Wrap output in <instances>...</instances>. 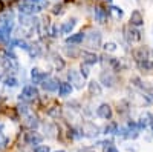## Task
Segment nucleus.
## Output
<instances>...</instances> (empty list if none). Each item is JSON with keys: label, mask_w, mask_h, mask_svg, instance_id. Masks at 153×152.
Returning a JSON list of instances; mask_svg holds the SVG:
<instances>
[{"label": "nucleus", "mask_w": 153, "mask_h": 152, "mask_svg": "<svg viewBox=\"0 0 153 152\" xmlns=\"http://www.w3.org/2000/svg\"><path fill=\"white\" fill-rule=\"evenodd\" d=\"M42 142H43V135L35 132V131H29V132L25 134V143L29 145V146H35L37 148V146L42 145Z\"/></svg>", "instance_id": "423d86ee"}, {"label": "nucleus", "mask_w": 153, "mask_h": 152, "mask_svg": "<svg viewBox=\"0 0 153 152\" xmlns=\"http://www.w3.org/2000/svg\"><path fill=\"white\" fill-rule=\"evenodd\" d=\"M75 25H76V19H69V20H66V22H63V25L60 26V29H61V32L63 34H71L72 31H74V28H75Z\"/></svg>", "instance_id": "5701e85b"}, {"label": "nucleus", "mask_w": 153, "mask_h": 152, "mask_svg": "<svg viewBox=\"0 0 153 152\" xmlns=\"http://www.w3.org/2000/svg\"><path fill=\"white\" fill-rule=\"evenodd\" d=\"M84 40H86V43H87L89 48L95 49V48L101 46V32L100 31H91L84 37Z\"/></svg>", "instance_id": "0eeeda50"}, {"label": "nucleus", "mask_w": 153, "mask_h": 152, "mask_svg": "<svg viewBox=\"0 0 153 152\" xmlns=\"http://www.w3.org/2000/svg\"><path fill=\"white\" fill-rule=\"evenodd\" d=\"M20 25L25 31L32 32L34 29H37V25H38V19L34 16H22L20 14Z\"/></svg>", "instance_id": "20e7f679"}, {"label": "nucleus", "mask_w": 153, "mask_h": 152, "mask_svg": "<svg viewBox=\"0 0 153 152\" xmlns=\"http://www.w3.org/2000/svg\"><path fill=\"white\" fill-rule=\"evenodd\" d=\"M98 83L103 85V86H106V88H113L115 83H117V80H115V75H113L112 72L103 71V72L100 74V82H98Z\"/></svg>", "instance_id": "6e6552de"}, {"label": "nucleus", "mask_w": 153, "mask_h": 152, "mask_svg": "<svg viewBox=\"0 0 153 152\" xmlns=\"http://www.w3.org/2000/svg\"><path fill=\"white\" fill-rule=\"evenodd\" d=\"M60 32H61V29L57 26V25H52V26H51V31H49V34L52 35V37H58V35H60Z\"/></svg>", "instance_id": "58836bf2"}, {"label": "nucleus", "mask_w": 153, "mask_h": 152, "mask_svg": "<svg viewBox=\"0 0 153 152\" xmlns=\"http://www.w3.org/2000/svg\"><path fill=\"white\" fill-rule=\"evenodd\" d=\"M65 51H66V54L69 55V57H76V55H78L80 52H78V51H76V49H71V48H65Z\"/></svg>", "instance_id": "ea45409f"}, {"label": "nucleus", "mask_w": 153, "mask_h": 152, "mask_svg": "<svg viewBox=\"0 0 153 152\" xmlns=\"http://www.w3.org/2000/svg\"><path fill=\"white\" fill-rule=\"evenodd\" d=\"M68 80H69V83L72 85V88H76V89H83V86H84V79H83V75L80 74V71H76V69L68 71Z\"/></svg>", "instance_id": "7ed1b4c3"}, {"label": "nucleus", "mask_w": 153, "mask_h": 152, "mask_svg": "<svg viewBox=\"0 0 153 152\" xmlns=\"http://www.w3.org/2000/svg\"><path fill=\"white\" fill-rule=\"evenodd\" d=\"M117 131H118V124L115 123V121H110L109 124L104 126V134H106V135H110V134L117 135Z\"/></svg>", "instance_id": "cd10ccee"}, {"label": "nucleus", "mask_w": 153, "mask_h": 152, "mask_svg": "<svg viewBox=\"0 0 153 152\" xmlns=\"http://www.w3.org/2000/svg\"><path fill=\"white\" fill-rule=\"evenodd\" d=\"M48 115L52 117V118H58V117L61 115V108H60V106H52V108H49V109H48Z\"/></svg>", "instance_id": "2f4dec72"}, {"label": "nucleus", "mask_w": 153, "mask_h": 152, "mask_svg": "<svg viewBox=\"0 0 153 152\" xmlns=\"http://www.w3.org/2000/svg\"><path fill=\"white\" fill-rule=\"evenodd\" d=\"M3 85L6 88H16L19 85V80L14 77V75H8V77H5V80H3Z\"/></svg>", "instance_id": "c85d7f7f"}, {"label": "nucleus", "mask_w": 153, "mask_h": 152, "mask_svg": "<svg viewBox=\"0 0 153 152\" xmlns=\"http://www.w3.org/2000/svg\"><path fill=\"white\" fill-rule=\"evenodd\" d=\"M76 152H95V149L94 148H80Z\"/></svg>", "instance_id": "37998d69"}, {"label": "nucleus", "mask_w": 153, "mask_h": 152, "mask_svg": "<svg viewBox=\"0 0 153 152\" xmlns=\"http://www.w3.org/2000/svg\"><path fill=\"white\" fill-rule=\"evenodd\" d=\"M81 58H83V63H86V65H89V66L95 65V63H98V60H100V57L95 52H92V51H83Z\"/></svg>", "instance_id": "ddd939ff"}, {"label": "nucleus", "mask_w": 153, "mask_h": 152, "mask_svg": "<svg viewBox=\"0 0 153 152\" xmlns=\"http://www.w3.org/2000/svg\"><path fill=\"white\" fill-rule=\"evenodd\" d=\"M97 115L103 120H110L112 115H113V111L110 108L109 103H101L98 108H97Z\"/></svg>", "instance_id": "1a4fd4ad"}, {"label": "nucleus", "mask_w": 153, "mask_h": 152, "mask_svg": "<svg viewBox=\"0 0 153 152\" xmlns=\"http://www.w3.org/2000/svg\"><path fill=\"white\" fill-rule=\"evenodd\" d=\"M94 16H95L97 22H100V23H106V22H107V17H109V11H106L104 8H101V6H95V9H94Z\"/></svg>", "instance_id": "aec40b11"}, {"label": "nucleus", "mask_w": 153, "mask_h": 152, "mask_svg": "<svg viewBox=\"0 0 153 152\" xmlns=\"http://www.w3.org/2000/svg\"><path fill=\"white\" fill-rule=\"evenodd\" d=\"M65 12V6H63L61 3H57V5H54V8H52V14H55V16H60V14H63Z\"/></svg>", "instance_id": "4c0bfd02"}, {"label": "nucleus", "mask_w": 153, "mask_h": 152, "mask_svg": "<svg viewBox=\"0 0 153 152\" xmlns=\"http://www.w3.org/2000/svg\"><path fill=\"white\" fill-rule=\"evenodd\" d=\"M80 69H81V71H80V74L83 75V79L89 77V74H91V66L86 65V63H81V68H80Z\"/></svg>", "instance_id": "c9c22d12"}, {"label": "nucleus", "mask_w": 153, "mask_h": 152, "mask_svg": "<svg viewBox=\"0 0 153 152\" xmlns=\"http://www.w3.org/2000/svg\"><path fill=\"white\" fill-rule=\"evenodd\" d=\"M103 152H118V149L115 148L113 145H110V146H106V148H103Z\"/></svg>", "instance_id": "79ce46f5"}, {"label": "nucleus", "mask_w": 153, "mask_h": 152, "mask_svg": "<svg viewBox=\"0 0 153 152\" xmlns=\"http://www.w3.org/2000/svg\"><path fill=\"white\" fill-rule=\"evenodd\" d=\"M109 12L115 16V19H121V17H123V14H124L123 9H121V8H118V6H110Z\"/></svg>", "instance_id": "72a5a7b5"}, {"label": "nucleus", "mask_w": 153, "mask_h": 152, "mask_svg": "<svg viewBox=\"0 0 153 152\" xmlns=\"http://www.w3.org/2000/svg\"><path fill=\"white\" fill-rule=\"evenodd\" d=\"M52 61H54V65H55L57 71H61L63 68H65V60H63L60 55L54 54V55H52Z\"/></svg>", "instance_id": "7c9ffc66"}, {"label": "nucleus", "mask_w": 153, "mask_h": 152, "mask_svg": "<svg viewBox=\"0 0 153 152\" xmlns=\"http://www.w3.org/2000/svg\"><path fill=\"white\" fill-rule=\"evenodd\" d=\"M0 65L5 71H16L17 69V57L12 52H5L0 55Z\"/></svg>", "instance_id": "f257e3e1"}, {"label": "nucleus", "mask_w": 153, "mask_h": 152, "mask_svg": "<svg viewBox=\"0 0 153 152\" xmlns=\"http://www.w3.org/2000/svg\"><path fill=\"white\" fill-rule=\"evenodd\" d=\"M143 25H144V17H143V14H141L138 9L132 11V14H130V26L139 28V26H143Z\"/></svg>", "instance_id": "dca6fc26"}, {"label": "nucleus", "mask_w": 153, "mask_h": 152, "mask_svg": "<svg viewBox=\"0 0 153 152\" xmlns=\"http://www.w3.org/2000/svg\"><path fill=\"white\" fill-rule=\"evenodd\" d=\"M106 2H109V3H110V2H112V0H106Z\"/></svg>", "instance_id": "49530a36"}, {"label": "nucleus", "mask_w": 153, "mask_h": 152, "mask_svg": "<svg viewBox=\"0 0 153 152\" xmlns=\"http://www.w3.org/2000/svg\"><path fill=\"white\" fill-rule=\"evenodd\" d=\"M19 11H20V14H22V16H34V14H37V12H38L35 5H32V3H26V2L20 3Z\"/></svg>", "instance_id": "2eb2a0df"}, {"label": "nucleus", "mask_w": 153, "mask_h": 152, "mask_svg": "<svg viewBox=\"0 0 153 152\" xmlns=\"http://www.w3.org/2000/svg\"><path fill=\"white\" fill-rule=\"evenodd\" d=\"M38 98V89L34 85H26L23 88V91L20 94V100L23 103H31V101H35Z\"/></svg>", "instance_id": "f03ea898"}, {"label": "nucleus", "mask_w": 153, "mask_h": 152, "mask_svg": "<svg viewBox=\"0 0 153 152\" xmlns=\"http://www.w3.org/2000/svg\"><path fill=\"white\" fill-rule=\"evenodd\" d=\"M74 91V88L69 82H60V86H58V95L60 97H69Z\"/></svg>", "instance_id": "412c9836"}, {"label": "nucleus", "mask_w": 153, "mask_h": 152, "mask_svg": "<svg viewBox=\"0 0 153 152\" xmlns=\"http://www.w3.org/2000/svg\"><path fill=\"white\" fill-rule=\"evenodd\" d=\"M58 86H60V82L57 79H54V77H46L43 80V83H42V88H43L45 91H48V92L58 91Z\"/></svg>", "instance_id": "9b49d317"}, {"label": "nucleus", "mask_w": 153, "mask_h": 152, "mask_svg": "<svg viewBox=\"0 0 153 152\" xmlns=\"http://www.w3.org/2000/svg\"><path fill=\"white\" fill-rule=\"evenodd\" d=\"M136 65H138V68L141 69V71H150V69H153V63L150 61V58H147V60H139V61H136Z\"/></svg>", "instance_id": "bb28decb"}, {"label": "nucleus", "mask_w": 153, "mask_h": 152, "mask_svg": "<svg viewBox=\"0 0 153 152\" xmlns=\"http://www.w3.org/2000/svg\"><path fill=\"white\" fill-rule=\"evenodd\" d=\"M81 131H83V137H89V138H95L100 134V128L92 121H84L81 126Z\"/></svg>", "instance_id": "39448f33"}, {"label": "nucleus", "mask_w": 153, "mask_h": 152, "mask_svg": "<svg viewBox=\"0 0 153 152\" xmlns=\"http://www.w3.org/2000/svg\"><path fill=\"white\" fill-rule=\"evenodd\" d=\"M107 63H109V66L113 69V71H121V60L120 58H117V57H107V60H106Z\"/></svg>", "instance_id": "393cba45"}, {"label": "nucleus", "mask_w": 153, "mask_h": 152, "mask_svg": "<svg viewBox=\"0 0 153 152\" xmlns=\"http://www.w3.org/2000/svg\"><path fill=\"white\" fill-rule=\"evenodd\" d=\"M133 57H135V61H139V60H147L149 58V51L147 48H138V49H133Z\"/></svg>", "instance_id": "b1692460"}, {"label": "nucleus", "mask_w": 153, "mask_h": 152, "mask_svg": "<svg viewBox=\"0 0 153 152\" xmlns=\"http://www.w3.org/2000/svg\"><path fill=\"white\" fill-rule=\"evenodd\" d=\"M126 37L127 40H129L130 43H135V42H139L141 40V31H139L138 28H133V26H129L126 29Z\"/></svg>", "instance_id": "f8f14e48"}, {"label": "nucleus", "mask_w": 153, "mask_h": 152, "mask_svg": "<svg viewBox=\"0 0 153 152\" xmlns=\"http://www.w3.org/2000/svg\"><path fill=\"white\" fill-rule=\"evenodd\" d=\"M23 124L26 126L29 131H35V129L38 128V124H40V121H38V117L35 115V114L29 112L28 115L23 117Z\"/></svg>", "instance_id": "9d476101"}, {"label": "nucleus", "mask_w": 153, "mask_h": 152, "mask_svg": "<svg viewBox=\"0 0 153 152\" xmlns=\"http://www.w3.org/2000/svg\"><path fill=\"white\" fill-rule=\"evenodd\" d=\"M84 37H86V34H84L83 31H81V32L71 34L68 39H66V43H68V45H80V43H83Z\"/></svg>", "instance_id": "4be33fe9"}, {"label": "nucleus", "mask_w": 153, "mask_h": 152, "mask_svg": "<svg viewBox=\"0 0 153 152\" xmlns=\"http://www.w3.org/2000/svg\"><path fill=\"white\" fill-rule=\"evenodd\" d=\"M55 152H65V151H55Z\"/></svg>", "instance_id": "a18cd8bd"}, {"label": "nucleus", "mask_w": 153, "mask_h": 152, "mask_svg": "<svg viewBox=\"0 0 153 152\" xmlns=\"http://www.w3.org/2000/svg\"><path fill=\"white\" fill-rule=\"evenodd\" d=\"M28 52H29L31 57H38V55H42V46L38 45V43H29Z\"/></svg>", "instance_id": "a878e982"}, {"label": "nucleus", "mask_w": 153, "mask_h": 152, "mask_svg": "<svg viewBox=\"0 0 153 152\" xmlns=\"http://www.w3.org/2000/svg\"><path fill=\"white\" fill-rule=\"evenodd\" d=\"M103 48H104L106 52H115V51L118 49L117 43H113V42H107V43H104V45H103Z\"/></svg>", "instance_id": "f704fd0d"}, {"label": "nucleus", "mask_w": 153, "mask_h": 152, "mask_svg": "<svg viewBox=\"0 0 153 152\" xmlns=\"http://www.w3.org/2000/svg\"><path fill=\"white\" fill-rule=\"evenodd\" d=\"M152 132H153V123H152Z\"/></svg>", "instance_id": "c03bdc74"}, {"label": "nucleus", "mask_w": 153, "mask_h": 152, "mask_svg": "<svg viewBox=\"0 0 153 152\" xmlns=\"http://www.w3.org/2000/svg\"><path fill=\"white\" fill-rule=\"evenodd\" d=\"M45 132H46V135L48 137H55V132H57V128H55V124H52V123H46L45 124Z\"/></svg>", "instance_id": "c756f323"}, {"label": "nucleus", "mask_w": 153, "mask_h": 152, "mask_svg": "<svg viewBox=\"0 0 153 152\" xmlns=\"http://www.w3.org/2000/svg\"><path fill=\"white\" fill-rule=\"evenodd\" d=\"M17 111H19V114H20L22 117H25V115H28V114L31 112L26 103H19V105H17Z\"/></svg>", "instance_id": "473e14b6"}, {"label": "nucleus", "mask_w": 153, "mask_h": 152, "mask_svg": "<svg viewBox=\"0 0 153 152\" xmlns=\"http://www.w3.org/2000/svg\"><path fill=\"white\" fill-rule=\"evenodd\" d=\"M87 89H89V94L94 95V97H100L103 94V88H101V85L95 80H91L87 83Z\"/></svg>", "instance_id": "6ab92c4d"}, {"label": "nucleus", "mask_w": 153, "mask_h": 152, "mask_svg": "<svg viewBox=\"0 0 153 152\" xmlns=\"http://www.w3.org/2000/svg\"><path fill=\"white\" fill-rule=\"evenodd\" d=\"M48 77V74H45L42 69H38V68H32L31 71V80L34 85H42L43 80Z\"/></svg>", "instance_id": "4468645a"}, {"label": "nucleus", "mask_w": 153, "mask_h": 152, "mask_svg": "<svg viewBox=\"0 0 153 152\" xmlns=\"http://www.w3.org/2000/svg\"><path fill=\"white\" fill-rule=\"evenodd\" d=\"M150 123H153V115L150 112H144L141 117H139V120L136 121V124H138V128H139V131H143V129H146L147 126L150 124Z\"/></svg>", "instance_id": "f3484780"}, {"label": "nucleus", "mask_w": 153, "mask_h": 152, "mask_svg": "<svg viewBox=\"0 0 153 152\" xmlns=\"http://www.w3.org/2000/svg\"><path fill=\"white\" fill-rule=\"evenodd\" d=\"M51 31V23H49V19L48 17H43L42 20H38V25H37V32L42 34V35H46L49 34Z\"/></svg>", "instance_id": "a211bd4d"}, {"label": "nucleus", "mask_w": 153, "mask_h": 152, "mask_svg": "<svg viewBox=\"0 0 153 152\" xmlns=\"http://www.w3.org/2000/svg\"><path fill=\"white\" fill-rule=\"evenodd\" d=\"M8 143H9V138H8L3 132H0V151L5 149V148L8 146Z\"/></svg>", "instance_id": "e433bc0d"}, {"label": "nucleus", "mask_w": 153, "mask_h": 152, "mask_svg": "<svg viewBox=\"0 0 153 152\" xmlns=\"http://www.w3.org/2000/svg\"><path fill=\"white\" fill-rule=\"evenodd\" d=\"M34 152H51V149H49V146H46V145H40V146H37V148L34 149Z\"/></svg>", "instance_id": "a19ab883"}]
</instances>
